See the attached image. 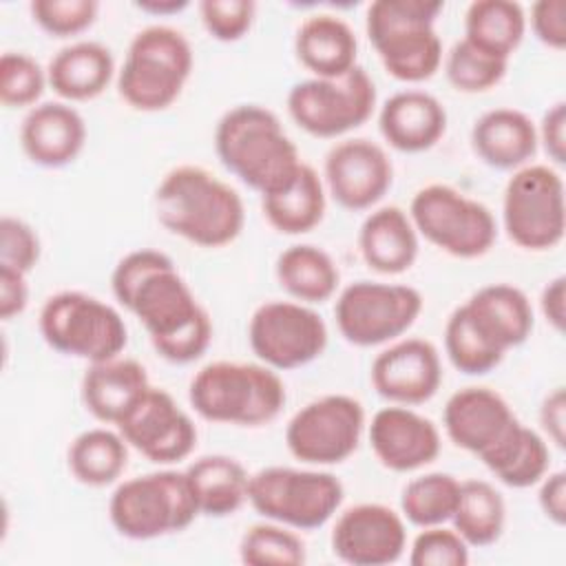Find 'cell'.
<instances>
[{"instance_id":"29","label":"cell","mask_w":566,"mask_h":566,"mask_svg":"<svg viewBox=\"0 0 566 566\" xmlns=\"http://www.w3.org/2000/svg\"><path fill=\"white\" fill-rule=\"evenodd\" d=\"M464 307L489 338L504 352L520 347L533 332V307L528 296L509 283H491L473 292Z\"/></svg>"},{"instance_id":"19","label":"cell","mask_w":566,"mask_h":566,"mask_svg":"<svg viewBox=\"0 0 566 566\" xmlns=\"http://www.w3.org/2000/svg\"><path fill=\"white\" fill-rule=\"evenodd\" d=\"M371 387L394 405H422L442 382L440 354L424 338H398L371 363Z\"/></svg>"},{"instance_id":"2","label":"cell","mask_w":566,"mask_h":566,"mask_svg":"<svg viewBox=\"0 0 566 566\" xmlns=\"http://www.w3.org/2000/svg\"><path fill=\"white\" fill-rule=\"evenodd\" d=\"M157 221L199 248L232 243L245 223L241 195L210 170L184 164L164 175L155 190Z\"/></svg>"},{"instance_id":"48","label":"cell","mask_w":566,"mask_h":566,"mask_svg":"<svg viewBox=\"0 0 566 566\" xmlns=\"http://www.w3.org/2000/svg\"><path fill=\"white\" fill-rule=\"evenodd\" d=\"M537 484H539L537 502L542 513L555 526H564L566 524V473L564 471L546 473Z\"/></svg>"},{"instance_id":"25","label":"cell","mask_w":566,"mask_h":566,"mask_svg":"<svg viewBox=\"0 0 566 566\" xmlns=\"http://www.w3.org/2000/svg\"><path fill=\"white\" fill-rule=\"evenodd\" d=\"M148 387L150 380L142 363L115 356L86 367L80 394L95 420L117 427Z\"/></svg>"},{"instance_id":"20","label":"cell","mask_w":566,"mask_h":566,"mask_svg":"<svg viewBox=\"0 0 566 566\" xmlns=\"http://www.w3.org/2000/svg\"><path fill=\"white\" fill-rule=\"evenodd\" d=\"M517 422L504 396L478 385L453 391L442 411L449 440L478 458H484Z\"/></svg>"},{"instance_id":"30","label":"cell","mask_w":566,"mask_h":566,"mask_svg":"<svg viewBox=\"0 0 566 566\" xmlns=\"http://www.w3.org/2000/svg\"><path fill=\"white\" fill-rule=\"evenodd\" d=\"M199 515L228 517L248 502L250 475L243 464L223 453L201 455L186 469Z\"/></svg>"},{"instance_id":"38","label":"cell","mask_w":566,"mask_h":566,"mask_svg":"<svg viewBox=\"0 0 566 566\" xmlns=\"http://www.w3.org/2000/svg\"><path fill=\"white\" fill-rule=\"evenodd\" d=\"M458 495L460 480L451 473L431 471L407 482L400 495V511L402 517L418 528L438 526L451 522Z\"/></svg>"},{"instance_id":"10","label":"cell","mask_w":566,"mask_h":566,"mask_svg":"<svg viewBox=\"0 0 566 566\" xmlns=\"http://www.w3.org/2000/svg\"><path fill=\"white\" fill-rule=\"evenodd\" d=\"M409 217L420 237L455 259H480L497 239L493 212L449 184L420 188L411 197Z\"/></svg>"},{"instance_id":"39","label":"cell","mask_w":566,"mask_h":566,"mask_svg":"<svg viewBox=\"0 0 566 566\" xmlns=\"http://www.w3.org/2000/svg\"><path fill=\"white\" fill-rule=\"evenodd\" d=\"M239 557L250 566H301L307 559L305 544L294 528L272 520L245 528Z\"/></svg>"},{"instance_id":"46","label":"cell","mask_w":566,"mask_h":566,"mask_svg":"<svg viewBox=\"0 0 566 566\" xmlns=\"http://www.w3.org/2000/svg\"><path fill=\"white\" fill-rule=\"evenodd\" d=\"M531 29L535 38L548 49L562 51L566 46V2L564 0H537L531 7Z\"/></svg>"},{"instance_id":"7","label":"cell","mask_w":566,"mask_h":566,"mask_svg":"<svg viewBox=\"0 0 566 566\" xmlns=\"http://www.w3.org/2000/svg\"><path fill=\"white\" fill-rule=\"evenodd\" d=\"M199 515L186 471H153L124 480L108 500L113 528L135 542L186 531Z\"/></svg>"},{"instance_id":"13","label":"cell","mask_w":566,"mask_h":566,"mask_svg":"<svg viewBox=\"0 0 566 566\" xmlns=\"http://www.w3.org/2000/svg\"><path fill=\"white\" fill-rule=\"evenodd\" d=\"M422 294L402 283L354 281L340 290L334 316L340 336L356 347L398 340L420 316Z\"/></svg>"},{"instance_id":"42","label":"cell","mask_w":566,"mask_h":566,"mask_svg":"<svg viewBox=\"0 0 566 566\" xmlns=\"http://www.w3.org/2000/svg\"><path fill=\"white\" fill-rule=\"evenodd\" d=\"M33 22L53 38H71L86 31L99 11L95 0H33Z\"/></svg>"},{"instance_id":"9","label":"cell","mask_w":566,"mask_h":566,"mask_svg":"<svg viewBox=\"0 0 566 566\" xmlns=\"http://www.w3.org/2000/svg\"><path fill=\"white\" fill-rule=\"evenodd\" d=\"M343 482L329 471L265 467L250 475L248 502L265 520L294 531L325 526L340 509Z\"/></svg>"},{"instance_id":"27","label":"cell","mask_w":566,"mask_h":566,"mask_svg":"<svg viewBox=\"0 0 566 566\" xmlns=\"http://www.w3.org/2000/svg\"><path fill=\"white\" fill-rule=\"evenodd\" d=\"M115 75L111 49L95 40L62 46L46 66L49 86L66 102H88L106 91Z\"/></svg>"},{"instance_id":"23","label":"cell","mask_w":566,"mask_h":566,"mask_svg":"<svg viewBox=\"0 0 566 566\" xmlns=\"http://www.w3.org/2000/svg\"><path fill=\"white\" fill-rule=\"evenodd\" d=\"M378 128L391 148L400 153H422L442 139L447 111L440 99L427 91H398L380 106Z\"/></svg>"},{"instance_id":"15","label":"cell","mask_w":566,"mask_h":566,"mask_svg":"<svg viewBox=\"0 0 566 566\" xmlns=\"http://www.w3.org/2000/svg\"><path fill=\"white\" fill-rule=\"evenodd\" d=\"M256 358L272 369H296L316 360L327 347V325L318 312L298 301H265L248 325Z\"/></svg>"},{"instance_id":"40","label":"cell","mask_w":566,"mask_h":566,"mask_svg":"<svg viewBox=\"0 0 566 566\" xmlns=\"http://www.w3.org/2000/svg\"><path fill=\"white\" fill-rule=\"evenodd\" d=\"M509 69V60L497 57L469 40H458L444 57V75L460 93H484L497 86Z\"/></svg>"},{"instance_id":"11","label":"cell","mask_w":566,"mask_h":566,"mask_svg":"<svg viewBox=\"0 0 566 566\" xmlns=\"http://www.w3.org/2000/svg\"><path fill=\"white\" fill-rule=\"evenodd\" d=\"M502 223L522 250L559 245L566 228L564 181L548 164H526L509 177L502 197Z\"/></svg>"},{"instance_id":"24","label":"cell","mask_w":566,"mask_h":566,"mask_svg":"<svg viewBox=\"0 0 566 566\" xmlns=\"http://www.w3.org/2000/svg\"><path fill=\"white\" fill-rule=\"evenodd\" d=\"M471 146L486 166L495 170H517L537 153V126L517 108H491L473 122Z\"/></svg>"},{"instance_id":"17","label":"cell","mask_w":566,"mask_h":566,"mask_svg":"<svg viewBox=\"0 0 566 566\" xmlns=\"http://www.w3.org/2000/svg\"><path fill=\"white\" fill-rule=\"evenodd\" d=\"M325 186L345 210H369L391 188L394 166L382 146L365 137L334 144L325 155Z\"/></svg>"},{"instance_id":"1","label":"cell","mask_w":566,"mask_h":566,"mask_svg":"<svg viewBox=\"0 0 566 566\" xmlns=\"http://www.w3.org/2000/svg\"><path fill=\"white\" fill-rule=\"evenodd\" d=\"M111 287L164 360L188 365L210 347V316L168 254L150 248L128 252L117 261Z\"/></svg>"},{"instance_id":"21","label":"cell","mask_w":566,"mask_h":566,"mask_svg":"<svg viewBox=\"0 0 566 566\" xmlns=\"http://www.w3.org/2000/svg\"><path fill=\"white\" fill-rule=\"evenodd\" d=\"M369 444L376 460L396 473L431 464L440 453L438 427L405 405L382 407L369 424Z\"/></svg>"},{"instance_id":"16","label":"cell","mask_w":566,"mask_h":566,"mask_svg":"<svg viewBox=\"0 0 566 566\" xmlns=\"http://www.w3.org/2000/svg\"><path fill=\"white\" fill-rule=\"evenodd\" d=\"M117 431L128 447L157 464L179 462L197 447V427L192 418L166 389L153 385L119 420Z\"/></svg>"},{"instance_id":"32","label":"cell","mask_w":566,"mask_h":566,"mask_svg":"<svg viewBox=\"0 0 566 566\" xmlns=\"http://www.w3.org/2000/svg\"><path fill=\"white\" fill-rule=\"evenodd\" d=\"M268 223L281 234H305L325 217V184L318 172L303 161L296 179L268 197H261Z\"/></svg>"},{"instance_id":"3","label":"cell","mask_w":566,"mask_h":566,"mask_svg":"<svg viewBox=\"0 0 566 566\" xmlns=\"http://www.w3.org/2000/svg\"><path fill=\"white\" fill-rule=\"evenodd\" d=\"M214 150L221 164L261 197L287 188L303 166L276 113L259 104H239L221 115Z\"/></svg>"},{"instance_id":"14","label":"cell","mask_w":566,"mask_h":566,"mask_svg":"<svg viewBox=\"0 0 566 566\" xmlns=\"http://www.w3.org/2000/svg\"><path fill=\"white\" fill-rule=\"evenodd\" d=\"M363 405L347 394H327L301 407L285 427L287 451L305 464H340L360 442Z\"/></svg>"},{"instance_id":"4","label":"cell","mask_w":566,"mask_h":566,"mask_svg":"<svg viewBox=\"0 0 566 566\" xmlns=\"http://www.w3.org/2000/svg\"><path fill=\"white\" fill-rule=\"evenodd\" d=\"M190 407L210 422L261 427L285 405V385L263 363L214 360L203 365L188 387Z\"/></svg>"},{"instance_id":"49","label":"cell","mask_w":566,"mask_h":566,"mask_svg":"<svg viewBox=\"0 0 566 566\" xmlns=\"http://www.w3.org/2000/svg\"><path fill=\"white\" fill-rule=\"evenodd\" d=\"M29 285L27 274L9 268H0V318L9 321L27 310Z\"/></svg>"},{"instance_id":"31","label":"cell","mask_w":566,"mask_h":566,"mask_svg":"<svg viewBox=\"0 0 566 566\" xmlns=\"http://www.w3.org/2000/svg\"><path fill=\"white\" fill-rule=\"evenodd\" d=\"M274 272L279 285L305 305L332 298L340 283V272L334 259L312 243H294L285 248L276 259Z\"/></svg>"},{"instance_id":"36","label":"cell","mask_w":566,"mask_h":566,"mask_svg":"<svg viewBox=\"0 0 566 566\" xmlns=\"http://www.w3.org/2000/svg\"><path fill=\"white\" fill-rule=\"evenodd\" d=\"M451 522L469 548L495 544L502 537L506 522V504L502 493L486 480L460 482V495Z\"/></svg>"},{"instance_id":"41","label":"cell","mask_w":566,"mask_h":566,"mask_svg":"<svg viewBox=\"0 0 566 566\" xmlns=\"http://www.w3.org/2000/svg\"><path fill=\"white\" fill-rule=\"evenodd\" d=\"M49 84L46 71L24 51H4L0 57V102L9 108L38 106Z\"/></svg>"},{"instance_id":"5","label":"cell","mask_w":566,"mask_h":566,"mask_svg":"<svg viewBox=\"0 0 566 566\" xmlns=\"http://www.w3.org/2000/svg\"><path fill=\"white\" fill-rule=\"evenodd\" d=\"M440 0H376L367 7L365 31L385 71L400 82H424L442 64L436 18Z\"/></svg>"},{"instance_id":"43","label":"cell","mask_w":566,"mask_h":566,"mask_svg":"<svg viewBox=\"0 0 566 566\" xmlns=\"http://www.w3.org/2000/svg\"><path fill=\"white\" fill-rule=\"evenodd\" d=\"M411 566H467L469 564V544L442 524L422 528L409 551Z\"/></svg>"},{"instance_id":"47","label":"cell","mask_w":566,"mask_h":566,"mask_svg":"<svg viewBox=\"0 0 566 566\" xmlns=\"http://www.w3.org/2000/svg\"><path fill=\"white\" fill-rule=\"evenodd\" d=\"M537 142H542L548 159L562 166L566 161V104L559 99L542 117L537 128Z\"/></svg>"},{"instance_id":"12","label":"cell","mask_w":566,"mask_h":566,"mask_svg":"<svg viewBox=\"0 0 566 566\" xmlns=\"http://www.w3.org/2000/svg\"><path fill=\"white\" fill-rule=\"evenodd\" d=\"M376 108V84L363 66L340 77H310L287 93V113L305 133L332 139L363 126Z\"/></svg>"},{"instance_id":"33","label":"cell","mask_w":566,"mask_h":566,"mask_svg":"<svg viewBox=\"0 0 566 566\" xmlns=\"http://www.w3.org/2000/svg\"><path fill=\"white\" fill-rule=\"evenodd\" d=\"M480 460L502 484L511 489H528L548 473L551 451L537 431L517 422Z\"/></svg>"},{"instance_id":"28","label":"cell","mask_w":566,"mask_h":566,"mask_svg":"<svg viewBox=\"0 0 566 566\" xmlns=\"http://www.w3.org/2000/svg\"><path fill=\"white\" fill-rule=\"evenodd\" d=\"M294 53L314 77L332 80L356 66L358 40L343 18L316 13L296 29Z\"/></svg>"},{"instance_id":"18","label":"cell","mask_w":566,"mask_h":566,"mask_svg":"<svg viewBox=\"0 0 566 566\" xmlns=\"http://www.w3.org/2000/svg\"><path fill=\"white\" fill-rule=\"evenodd\" d=\"M332 553L352 566H385L402 557L407 528L400 513L378 502L345 509L332 528Z\"/></svg>"},{"instance_id":"51","label":"cell","mask_w":566,"mask_h":566,"mask_svg":"<svg viewBox=\"0 0 566 566\" xmlns=\"http://www.w3.org/2000/svg\"><path fill=\"white\" fill-rule=\"evenodd\" d=\"M539 307L548 325H553L555 332H564L566 323V279L559 274L551 279L539 296Z\"/></svg>"},{"instance_id":"52","label":"cell","mask_w":566,"mask_h":566,"mask_svg":"<svg viewBox=\"0 0 566 566\" xmlns=\"http://www.w3.org/2000/svg\"><path fill=\"white\" fill-rule=\"evenodd\" d=\"M135 7L150 15H175L190 7L188 0H139Z\"/></svg>"},{"instance_id":"37","label":"cell","mask_w":566,"mask_h":566,"mask_svg":"<svg viewBox=\"0 0 566 566\" xmlns=\"http://www.w3.org/2000/svg\"><path fill=\"white\" fill-rule=\"evenodd\" d=\"M444 352L451 365L467 376L489 374L502 363L506 354L475 323L464 303L451 312L444 325Z\"/></svg>"},{"instance_id":"8","label":"cell","mask_w":566,"mask_h":566,"mask_svg":"<svg viewBox=\"0 0 566 566\" xmlns=\"http://www.w3.org/2000/svg\"><path fill=\"white\" fill-rule=\"evenodd\" d=\"M38 327L51 349L88 365L119 356L128 343L122 314L80 290L51 294L40 310Z\"/></svg>"},{"instance_id":"26","label":"cell","mask_w":566,"mask_h":566,"mask_svg":"<svg viewBox=\"0 0 566 566\" xmlns=\"http://www.w3.org/2000/svg\"><path fill=\"white\" fill-rule=\"evenodd\" d=\"M363 261L380 274H402L418 259V232L409 212L398 206L371 210L358 230Z\"/></svg>"},{"instance_id":"44","label":"cell","mask_w":566,"mask_h":566,"mask_svg":"<svg viewBox=\"0 0 566 566\" xmlns=\"http://www.w3.org/2000/svg\"><path fill=\"white\" fill-rule=\"evenodd\" d=\"M256 4L252 0H203L199 2V15L210 33L219 42L241 40L254 22Z\"/></svg>"},{"instance_id":"45","label":"cell","mask_w":566,"mask_h":566,"mask_svg":"<svg viewBox=\"0 0 566 566\" xmlns=\"http://www.w3.org/2000/svg\"><path fill=\"white\" fill-rule=\"evenodd\" d=\"M40 261V239L35 230L11 214L0 219V268L29 274Z\"/></svg>"},{"instance_id":"6","label":"cell","mask_w":566,"mask_h":566,"mask_svg":"<svg viewBox=\"0 0 566 566\" xmlns=\"http://www.w3.org/2000/svg\"><path fill=\"white\" fill-rule=\"evenodd\" d=\"M192 64V46L179 29L144 27L133 35L117 73L119 97L135 111H164L181 95Z\"/></svg>"},{"instance_id":"35","label":"cell","mask_w":566,"mask_h":566,"mask_svg":"<svg viewBox=\"0 0 566 566\" xmlns=\"http://www.w3.org/2000/svg\"><path fill=\"white\" fill-rule=\"evenodd\" d=\"M69 471L86 486H108L117 482L128 464V442L119 431L106 427L86 429L69 444Z\"/></svg>"},{"instance_id":"50","label":"cell","mask_w":566,"mask_h":566,"mask_svg":"<svg viewBox=\"0 0 566 566\" xmlns=\"http://www.w3.org/2000/svg\"><path fill=\"white\" fill-rule=\"evenodd\" d=\"M539 424H542L544 433L559 449H564V444H566V394H564V387H555L542 400Z\"/></svg>"},{"instance_id":"22","label":"cell","mask_w":566,"mask_h":566,"mask_svg":"<svg viewBox=\"0 0 566 566\" xmlns=\"http://www.w3.org/2000/svg\"><path fill=\"white\" fill-rule=\"evenodd\" d=\"M24 155L42 168H62L77 159L86 144V124L66 102H42L20 124Z\"/></svg>"},{"instance_id":"34","label":"cell","mask_w":566,"mask_h":566,"mask_svg":"<svg viewBox=\"0 0 566 566\" xmlns=\"http://www.w3.org/2000/svg\"><path fill=\"white\" fill-rule=\"evenodd\" d=\"M526 13L513 0H475L464 13V40L511 60L526 33Z\"/></svg>"}]
</instances>
